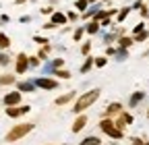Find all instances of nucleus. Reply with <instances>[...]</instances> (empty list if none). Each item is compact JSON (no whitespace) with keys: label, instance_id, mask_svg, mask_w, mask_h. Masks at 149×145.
I'll return each mask as SVG.
<instances>
[{"label":"nucleus","instance_id":"9","mask_svg":"<svg viewBox=\"0 0 149 145\" xmlns=\"http://www.w3.org/2000/svg\"><path fill=\"white\" fill-rule=\"evenodd\" d=\"M143 100H145V91H135L133 96L128 98V108H137Z\"/></svg>","mask_w":149,"mask_h":145},{"label":"nucleus","instance_id":"21","mask_svg":"<svg viewBox=\"0 0 149 145\" xmlns=\"http://www.w3.org/2000/svg\"><path fill=\"white\" fill-rule=\"evenodd\" d=\"M48 54H50V46H42L40 52H37V58H40V60H48Z\"/></svg>","mask_w":149,"mask_h":145},{"label":"nucleus","instance_id":"39","mask_svg":"<svg viewBox=\"0 0 149 145\" xmlns=\"http://www.w3.org/2000/svg\"><path fill=\"white\" fill-rule=\"evenodd\" d=\"M37 62H40V58H35V56L29 58V66H37Z\"/></svg>","mask_w":149,"mask_h":145},{"label":"nucleus","instance_id":"33","mask_svg":"<svg viewBox=\"0 0 149 145\" xmlns=\"http://www.w3.org/2000/svg\"><path fill=\"white\" fill-rule=\"evenodd\" d=\"M141 31H145V23H139V25H135V29H133V35H137V33H141Z\"/></svg>","mask_w":149,"mask_h":145},{"label":"nucleus","instance_id":"42","mask_svg":"<svg viewBox=\"0 0 149 145\" xmlns=\"http://www.w3.org/2000/svg\"><path fill=\"white\" fill-rule=\"evenodd\" d=\"M133 145H149V143H145V141H141V139H135Z\"/></svg>","mask_w":149,"mask_h":145},{"label":"nucleus","instance_id":"28","mask_svg":"<svg viewBox=\"0 0 149 145\" xmlns=\"http://www.w3.org/2000/svg\"><path fill=\"white\" fill-rule=\"evenodd\" d=\"M106 64H108V58H106V56H97V58H95V66H97V68H104Z\"/></svg>","mask_w":149,"mask_h":145},{"label":"nucleus","instance_id":"10","mask_svg":"<svg viewBox=\"0 0 149 145\" xmlns=\"http://www.w3.org/2000/svg\"><path fill=\"white\" fill-rule=\"evenodd\" d=\"M74 96H77V91H66L64 96H60V98H56V106H64V104H68V102H72L74 100Z\"/></svg>","mask_w":149,"mask_h":145},{"label":"nucleus","instance_id":"35","mask_svg":"<svg viewBox=\"0 0 149 145\" xmlns=\"http://www.w3.org/2000/svg\"><path fill=\"white\" fill-rule=\"evenodd\" d=\"M116 50H118V48H112V46H108V50H106V56H116Z\"/></svg>","mask_w":149,"mask_h":145},{"label":"nucleus","instance_id":"14","mask_svg":"<svg viewBox=\"0 0 149 145\" xmlns=\"http://www.w3.org/2000/svg\"><path fill=\"white\" fill-rule=\"evenodd\" d=\"M68 21V17L64 15V13H52V23L58 27V25H64Z\"/></svg>","mask_w":149,"mask_h":145},{"label":"nucleus","instance_id":"34","mask_svg":"<svg viewBox=\"0 0 149 145\" xmlns=\"http://www.w3.org/2000/svg\"><path fill=\"white\" fill-rule=\"evenodd\" d=\"M52 64H54V68H62L64 60H62V58H54V60H52Z\"/></svg>","mask_w":149,"mask_h":145},{"label":"nucleus","instance_id":"36","mask_svg":"<svg viewBox=\"0 0 149 145\" xmlns=\"http://www.w3.org/2000/svg\"><path fill=\"white\" fill-rule=\"evenodd\" d=\"M4 64H8V56L6 54H0V66H4Z\"/></svg>","mask_w":149,"mask_h":145},{"label":"nucleus","instance_id":"13","mask_svg":"<svg viewBox=\"0 0 149 145\" xmlns=\"http://www.w3.org/2000/svg\"><path fill=\"white\" fill-rule=\"evenodd\" d=\"M17 89H19V91H25V93H29V91H35V83L33 81H21V83H19L17 85Z\"/></svg>","mask_w":149,"mask_h":145},{"label":"nucleus","instance_id":"2","mask_svg":"<svg viewBox=\"0 0 149 145\" xmlns=\"http://www.w3.org/2000/svg\"><path fill=\"white\" fill-rule=\"evenodd\" d=\"M33 131V122H21V124H15L13 129L6 133V141L13 143V141H19V139H23L27 133Z\"/></svg>","mask_w":149,"mask_h":145},{"label":"nucleus","instance_id":"8","mask_svg":"<svg viewBox=\"0 0 149 145\" xmlns=\"http://www.w3.org/2000/svg\"><path fill=\"white\" fill-rule=\"evenodd\" d=\"M122 112V104L120 102H112V104H108V108H106V118L108 116H118Z\"/></svg>","mask_w":149,"mask_h":145},{"label":"nucleus","instance_id":"1","mask_svg":"<svg viewBox=\"0 0 149 145\" xmlns=\"http://www.w3.org/2000/svg\"><path fill=\"white\" fill-rule=\"evenodd\" d=\"M100 93H102L100 89H89V91L81 93V96L77 98V102H74V106H72V112H74V114H83L87 108H91L93 104L100 100Z\"/></svg>","mask_w":149,"mask_h":145},{"label":"nucleus","instance_id":"6","mask_svg":"<svg viewBox=\"0 0 149 145\" xmlns=\"http://www.w3.org/2000/svg\"><path fill=\"white\" fill-rule=\"evenodd\" d=\"M4 104L6 106H19L21 104V91H8L4 96Z\"/></svg>","mask_w":149,"mask_h":145},{"label":"nucleus","instance_id":"22","mask_svg":"<svg viewBox=\"0 0 149 145\" xmlns=\"http://www.w3.org/2000/svg\"><path fill=\"white\" fill-rule=\"evenodd\" d=\"M87 6H89L87 0H77V2H74V8H77L79 13H85V10H87Z\"/></svg>","mask_w":149,"mask_h":145},{"label":"nucleus","instance_id":"18","mask_svg":"<svg viewBox=\"0 0 149 145\" xmlns=\"http://www.w3.org/2000/svg\"><path fill=\"white\" fill-rule=\"evenodd\" d=\"M6 114H8L10 118H17V116L23 114V110H21V108H17V106H6Z\"/></svg>","mask_w":149,"mask_h":145},{"label":"nucleus","instance_id":"4","mask_svg":"<svg viewBox=\"0 0 149 145\" xmlns=\"http://www.w3.org/2000/svg\"><path fill=\"white\" fill-rule=\"evenodd\" d=\"M33 83H35V87H40V89H46V91H52V89H58V79H52V77H37Z\"/></svg>","mask_w":149,"mask_h":145},{"label":"nucleus","instance_id":"26","mask_svg":"<svg viewBox=\"0 0 149 145\" xmlns=\"http://www.w3.org/2000/svg\"><path fill=\"white\" fill-rule=\"evenodd\" d=\"M128 13H130V6H124V8L118 13V23H122V21L126 19V15H128Z\"/></svg>","mask_w":149,"mask_h":145},{"label":"nucleus","instance_id":"37","mask_svg":"<svg viewBox=\"0 0 149 145\" xmlns=\"http://www.w3.org/2000/svg\"><path fill=\"white\" fill-rule=\"evenodd\" d=\"M139 13H141V17H145V19L149 17V8H147V6H141V8H139Z\"/></svg>","mask_w":149,"mask_h":145},{"label":"nucleus","instance_id":"19","mask_svg":"<svg viewBox=\"0 0 149 145\" xmlns=\"http://www.w3.org/2000/svg\"><path fill=\"white\" fill-rule=\"evenodd\" d=\"M118 62H122V60H126L128 58V50H124V48H118L116 50V56H114Z\"/></svg>","mask_w":149,"mask_h":145},{"label":"nucleus","instance_id":"3","mask_svg":"<svg viewBox=\"0 0 149 145\" xmlns=\"http://www.w3.org/2000/svg\"><path fill=\"white\" fill-rule=\"evenodd\" d=\"M100 129H102L108 137H112V139H122V137H124V133L114 124V120H110V118H104V120L100 122Z\"/></svg>","mask_w":149,"mask_h":145},{"label":"nucleus","instance_id":"25","mask_svg":"<svg viewBox=\"0 0 149 145\" xmlns=\"http://www.w3.org/2000/svg\"><path fill=\"white\" fill-rule=\"evenodd\" d=\"M83 33H85V27H79V29H74V33H72V38H74V42H81V38H83Z\"/></svg>","mask_w":149,"mask_h":145},{"label":"nucleus","instance_id":"16","mask_svg":"<svg viewBox=\"0 0 149 145\" xmlns=\"http://www.w3.org/2000/svg\"><path fill=\"white\" fill-rule=\"evenodd\" d=\"M85 31H87L89 35H95V33L100 31V21H95V19H93V21H89V23L85 25Z\"/></svg>","mask_w":149,"mask_h":145},{"label":"nucleus","instance_id":"27","mask_svg":"<svg viewBox=\"0 0 149 145\" xmlns=\"http://www.w3.org/2000/svg\"><path fill=\"white\" fill-rule=\"evenodd\" d=\"M114 40H118V33H108L106 38H104V44H106V46H110Z\"/></svg>","mask_w":149,"mask_h":145},{"label":"nucleus","instance_id":"29","mask_svg":"<svg viewBox=\"0 0 149 145\" xmlns=\"http://www.w3.org/2000/svg\"><path fill=\"white\" fill-rule=\"evenodd\" d=\"M10 46V40L6 38L4 33H0V48H8Z\"/></svg>","mask_w":149,"mask_h":145},{"label":"nucleus","instance_id":"43","mask_svg":"<svg viewBox=\"0 0 149 145\" xmlns=\"http://www.w3.org/2000/svg\"><path fill=\"white\" fill-rule=\"evenodd\" d=\"M87 2H95V0H87Z\"/></svg>","mask_w":149,"mask_h":145},{"label":"nucleus","instance_id":"11","mask_svg":"<svg viewBox=\"0 0 149 145\" xmlns=\"http://www.w3.org/2000/svg\"><path fill=\"white\" fill-rule=\"evenodd\" d=\"M85 124H87V116H85V114H79V118L74 120V124H72V133L83 131V129H85Z\"/></svg>","mask_w":149,"mask_h":145},{"label":"nucleus","instance_id":"41","mask_svg":"<svg viewBox=\"0 0 149 145\" xmlns=\"http://www.w3.org/2000/svg\"><path fill=\"white\" fill-rule=\"evenodd\" d=\"M42 13H44V15H52V8H50V6H44Z\"/></svg>","mask_w":149,"mask_h":145},{"label":"nucleus","instance_id":"12","mask_svg":"<svg viewBox=\"0 0 149 145\" xmlns=\"http://www.w3.org/2000/svg\"><path fill=\"white\" fill-rule=\"evenodd\" d=\"M93 66H95V56H85V62L81 64L79 72H89Z\"/></svg>","mask_w":149,"mask_h":145},{"label":"nucleus","instance_id":"17","mask_svg":"<svg viewBox=\"0 0 149 145\" xmlns=\"http://www.w3.org/2000/svg\"><path fill=\"white\" fill-rule=\"evenodd\" d=\"M133 44H135V40H133V38H128V35H120V40H118V46L124 48V50H128Z\"/></svg>","mask_w":149,"mask_h":145},{"label":"nucleus","instance_id":"24","mask_svg":"<svg viewBox=\"0 0 149 145\" xmlns=\"http://www.w3.org/2000/svg\"><path fill=\"white\" fill-rule=\"evenodd\" d=\"M102 141L97 139V137H87V139H83V143L81 145H100Z\"/></svg>","mask_w":149,"mask_h":145},{"label":"nucleus","instance_id":"7","mask_svg":"<svg viewBox=\"0 0 149 145\" xmlns=\"http://www.w3.org/2000/svg\"><path fill=\"white\" fill-rule=\"evenodd\" d=\"M130 122H133V116H130L128 112H120V114H118V118L114 120V124L118 126V129H120V131L124 129V126H126V124H130Z\"/></svg>","mask_w":149,"mask_h":145},{"label":"nucleus","instance_id":"40","mask_svg":"<svg viewBox=\"0 0 149 145\" xmlns=\"http://www.w3.org/2000/svg\"><path fill=\"white\" fill-rule=\"evenodd\" d=\"M66 17H68V21H77V13H68Z\"/></svg>","mask_w":149,"mask_h":145},{"label":"nucleus","instance_id":"23","mask_svg":"<svg viewBox=\"0 0 149 145\" xmlns=\"http://www.w3.org/2000/svg\"><path fill=\"white\" fill-rule=\"evenodd\" d=\"M133 40H135V42H145V40H149V31L145 29V31H141V33L133 35Z\"/></svg>","mask_w":149,"mask_h":145},{"label":"nucleus","instance_id":"20","mask_svg":"<svg viewBox=\"0 0 149 145\" xmlns=\"http://www.w3.org/2000/svg\"><path fill=\"white\" fill-rule=\"evenodd\" d=\"M15 83V75H0V85H13Z\"/></svg>","mask_w":149,"mask_h":145},{"label":"nucleus","instance_id":"45","mask_svg":"<svg viewBox=\"0 0 149 145\" xmlns=\"http://www.w3.org/2000/svg\"><path fill=\"white\" fill-rule=\"evenodd\" d=\"M147 2H149V0H147Z\"/></svg>","mask_w":149,"mask_h":145},{"label":"nucleus","instance_id":"30","mask_svg":"<svg viewBox=\"0 0 149 145\" xmlns=\"http://www.w3.org/2000/svg\"><path fill=\"white\" fill-rule=\"evenodd\" d=\"M89 52H91V42H85L81 46V54H83V56H89Z\"/></svg>","mask_w":149,"mask_h":145},{"label":"nucleus","instance_id":"5","mask_svg":"<svg viewBox=\"0 0 149 145\" xmlns=\"http://www.w3.org/2000/svg\"><path fill=\"white\" fill-rule=\"evenodd\" d=\"M27 68H29V56H27V54H19V56H17V64H15V72L23 75V72H27Z\"/></svg>","mask_w":149,"mask_h":145},{"label":"nucleus","instance_id":"32","mask_svg":"<svg viewBox=\"0 0 149 145\" xmlns=\"http://www.w3.org/2000/svg\"><path fill=\"white\" fill-rule=\"evenodd\" d=\"M37 44H42V46H48V38H42V35H35V38H33Z\"/></svg>","mask_w":149,"mask_h":145},{"label":"nucleus","instance_id":"44","mask_svg":"<svg viewBox=\"0 0 149 145\" xmlns=\"http://www.w3.org/2000/svg\"><path fill=\"white\" fill-rule=\"evenodd\" d=\"M147 118H149V110H147Z\"/></svg>","mask_w":149,"mask_h":145},{"label":"nucleus","instance_id":"38","mask_svg":"<svg viewBox=\"0 0 149 145\" xmlns=\"http://www.w3.org/2000/svg\"><path fill=\"white\" fill-rule=\"evenodd\" d=\"M100 25L108 27V25H112V19H110V17H106V19H102V21H100Z\"/></svg>","mask_w":149,"mask_h":145},{"label":"nucleus","instance_id":"15","mask_svg":"<svg viewBox=\"0 0 149 145\" xmlns=\"http://www.w3.org/2000/svg\"><path fill=\"white\" fill-rule=\"evenodd\" d=\"M52 75H54L56 79H70V77H72V72L66 70V68H54Z\"/></svg>","mask_w":149,"mask_h":145},{"label":"nucleus","instance_id":"31","mask_svg":"<svg viewBox=\"0 0 149 145\" xmlns=\"http://www.w3.org/2000/svg\"><path fill=\"white\" fill-rule=\"evenodd\" d=\"M95 13H97V8H89V10L83 13V17H85V19H91V17H95Z\"/></svg>","mask_w":149,"mask_h":145}]
</instances>
